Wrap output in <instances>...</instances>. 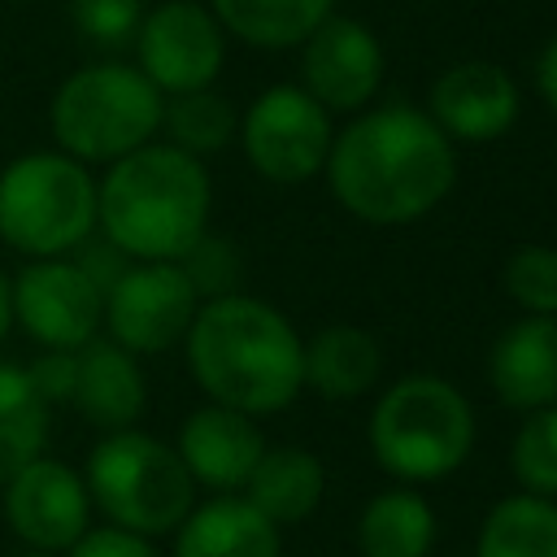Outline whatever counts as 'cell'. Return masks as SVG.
Segmentation results:
<instances>
[{"label": "cell", "mask_w": 557, "mask_h": 557, "mask_svg": "<svg viewBox=\"0 0 557 557\" xmlns=\"http://www.w3.org/2000/svg\"><path fill=\"white\" fill-rule=\"evenodd\" d=\"M322 170L339 209L370 226L418 222L457 183L453 139L413 104L361 109L331 135Z\"/></svg>", "instance_id": "6da1fadb"}, {"label": "cell", "mask_w": 557, "mask_h": 557, "mask_svg": "<svg viewBox=\"0 0 557 557\" xmlns=\"http://www.w3.org/2000/svg\"><path fill=\"white\" fill-rule=\"evenodd\" d=\"M187 370L196 387L248 418L287 409L305 387V339L270 300L226 292L200 300L187 335Z\"/></svg>", "instance_id": "7a4b0ae2"}, {"label": "cell", "mask_w": 557, "mask_h": 557, "mask_svg": "<svg viewBox=\"0 0 557 557\" xmlns=\"http://www.w3.org/2000/svg\"><path fill=\"white\" fill-rule=\"evenodd\" d=\"M205 161L174 144H144L96 178V231L126 261H183L209 231Z\"/></svg>", "instance_id": "3957f363"}, {"label": "cell", "mask_w": 557, "mask_h": 557, "mask_svg": "<svg viewBox=\"0 0 557 557\" xmlns=\"http://www.w3.org/2000/svg\"><path fill=\"white\" fill-rule=\"evenodd\" d=\"M366 440L392 479L435 483L470 457L474 409L448 379L405 374L374 400Z\"/></svg>", "instance_id": "277c9868"}, {"label": "cell", "mask_w": 557, "mask_h": 557, "mask_svg": "<svg viewBox=\"0 0 557 557\" xmlns=\"http://www.w3.org/2000/svg\"><path fill=\"white\" fill-rule=\"evenodd\" d=\"M165 96L126 61H96L61 78L48 104L52 139L83 165H109L161 131Z\"/></svg>", "instance_id": "5b68a950"}, {"label": "cell", "mask_w": 557, "mask_h": 557, "mask_svg": "<svg viewBox=\"0 0 557 557\" xmlns=\"http://www.w3.org/2000/svg\"><path fill=\"white\" fill-rule=\"evenodd\" d=\"M96 235V174L61 148H35L0 170V244L26 261L74 257Z\"/></svg>", "instance_id": "8992f818"}, {"label": "cell", "mask_w": 557, "mask_h": 557, "mask_svg": "<svg viewBox=\"0 0 557 557\" xmlns=\"http://www.w3.org/2000/svg\"><path fill=\"white\" fill-rule=\"evenodd\" d=\"M91 509L109 518V527L135 531V535H170L196 505V483L174 453V444L126 426L104 431L96 448L87 453L83 470Z\"/></svg>", "instance_id": "52a82bcc"}, {"label": "cell", "mask_w": 557, "mask_h": 557, "mask_svg": "<svg viewBox=\"0 0 557 557\" xmlns=\"http://www.w3.org/2000/svg\"><path fill=\"white\" fill-rule=\"evenodd\" d=\"M239 144L248 165L265 183H309L331 152V113L300 87V83H274L265 87L239 117Z\"/></svg>", "instance_id": "ba28073f"}, {"label": "cell", "mask_w": 557, "mask_h": 557, "mask_svg": "<svg viewBox=\"0 0 557 557\" xmlns=\"http://www.w3.org/2000/svg\"><path fill=\"white\" fill-rule=\"evenodd\" d=\"M200 296L178 261H126L104 287L100 331L135 357H157L183 344Z\"/></svg>", "instance_id": "9c48e42d"}, {"label": "cell", "mask_w": 557, "mask_h": 557, "mask_svg": "<svg viewBox=\"0 0 557 557\" xmlns=\"http://www.w3.org/2000/svg\"><path fill=\"white\" fill-rule=\"evenodd\" d=\"M13 322L39 348H83L100 335L104 322V287L74 257H39L26 261L9 278Z\"/></svg>", "instance_id": "30bf717a"}, {"label": "cell", "mask_w": 557, "mask_h": 557, "mask_svg": "<svg viewBox=\"0 0 557 557\" xmlns=\"http://www.w3.org/2000/svg\"><path fill=\"white\" fill-rule=\"evenodd\" d=\"M131 44L139 74L161 96L213 87L226 61V30L200 0H161L144 13Z\"/></svg>", "instance_id": "8fae6325"}, {"label": "cell", "mask_w": 557, "mask_h": 557, "mask_svg": "<svg viewBox=\"0 0 557 557\" xmlns=\"http://www.w3.org/2000/svg\"><path fill=\"white\" fill-rule=\"evenodd\" d=\"M0 509L9 531L26 548L44 553H65L91 527V496L83 474L48 453H39L13 479L0 483Z\"/></svg>", "instance_id": "7c38bea8"}, {"label": "cell", "mask_w": 557, "mask_h": 557, "mask_svg": "<svg viewBox=\"0 0 557 557\" xmlns=\"http://www.w3.org/2000/svg\"><path fill=\"white\" fill-rule=\"evenodd\" d=\"M383 83V44L357 22L331 13L300 44V87L326 113H361Z\"/></svg>", "instance_id": "4fadbf2b"}, {"label": "cell", "mask_w": 557, "mask_h": 557, "mask_svg": "<svg viewBox=\"0 0 557 557\" xmlns=\"http://www.w3.org/2000/svg\"><path fill=\"white\" fill-rule=\"evenodd\" d=\"M522 96L505 65L496 61H457L448 65L426 96L431 122L461 144H492L518 122Z\"/></svg>", "instance_id": "5bb4252c"}, {"label": "cell", "mask_w": 557, "mask_h": 557, "mask_svg": "<svg viewBox=\"0 0 557 557\" xmlns=\"http://www.w3.org/2000/svg\"><path fill=\"white\" fill-rule=\"evenodd\" d=\"M174 453L183 457L187 474L196 487L209 492H239L252 474V466L265 453V435L257 426V418L226 409V405H200L183 418Z\"/></svg>", "instance_id": "9a60e30c"}, {"label": "cell", "mask_w": 557, "mask_h": 557, "mask_svg": "<svg viewBox=\"0 0 557 557\" xmlns=\"http://www.w3.org/2000/svg\"><path fill=\"white\" fill-rule=\"evenodd\" d=\"M487 383L500 405L531 413L557 405V313H522L487 352Z\"/></svg>", "instance_id": "2e32d148"}, {"label": "cell", "mask_w": 557, "mask_h": 557, "mask_svg": "<svg viewBox=\"0 0 557 557\" xmlns=\"http://www.w3.org/2000/svg\"><path fill=\"white\" fill-rule=\"evenodd\" d=\"M70 405L83 413V422L100 431H126L139 422L148 405V383L139 370V357L113 344L109 335L87 339L74 348V392Z\"/></svg>", "instance_id": "e0dca14e"}, {"label": "cell", "mask_w": 557, "mask_h": 557, "mask_svg": "<svg viewBox=\"0 0 557 557\" xmlns=\"http://www.w3.org/2000/svg\"><path fill=\"white\" fill-rule=\"evenodd\" d=\"M174 557H283V544L257 505L218 492L174 527Z\"/></svg>", "instance_id": "ac0fdd59"}, {"label": "cell", "mask_w": 557, "mask_h": 557, "mask_svg": "<svg viewBox=\"0 0 557 557\" xmlns=\"http://www.w3.org/2000/svg\"><path fill=\"white\" fill-rule=\"evenodd\" d=\"M383 374V348L366 326H322L305 344V387L326 400H357Z\"/></svg>", "instance_id": "d6986e66"}, {"label": "cell", "mask_w": 557, "mask_h": 557, "mask_svg": "<svg viewBox=\"0 0 557 557\" xmlns=\"http://www.w3.org/2000/svg\"><path fill=\"white\" fill-rule=\"evenodd\" d=\"M322 492H326L322 461L305 448H292V444L265 448L261 461L252 466L248 483H244V500L257 505L274 527L305 522L322 505Z\"/></svg>", "instance_id": "ffe728a7"}, {"label": "cell", "mask_w": 557, "mask_h": 557, "mask_svg": "<svg viewBox=\"0 0 557 557\" xmlns=\"http://www.w3.org/2000/svg\"><path fill=\"white\" fill-rule=\"evenodd\" d=\"M435 544V513L413 487H387L366 500L357 518L361 557H426Z\"/></svg>", "instance_id": "44dd1931"}, {"label": "cell", "mask_w": 557, "mask_h": 557, "mask_svg": "<svg viewBox=\"0 0 557 557\" xmlns=\"http://www.w3.org/2000/svg\"><path fill=\"white\" fill-rule=\"evenodd\" d=\"M335 0H209L218 26L252 48H300Z\"/></svg>", "instance_id": "7402d4cb"}, {"label": "cell", "mask_w": 557, "mask_h": 557, "mask_svg": "<svg viewBox=\"0 0 557 557\" xmlns=\"http://www.w3.org/2000/svg\"><path fill=\"white\" fill-rule=\"evenodd\" d=\"M474 557H557V500L513 492L479 527Z\"/></svg>", "instance_id": "603a6c76"}, {"label": "cell", "mask_w": 557, "mask_h": 557, "mask_svg": "<svg viewBox=\"0 0 557 557\" xmlns=\"http://www.w3.org/2000/svg\"><path fill=\"white\" fill-rule=\"evenodd\" d=\"M48 413L52 405L35 392L26 366L0 361V483L44 453Z\"/></svg>", "instance_id": "cb8c5ba5"}, {"label": "cell", "mask_w": 557, "mask_h": 557, "mask_svg": "<svg viewBox=\"0 0 557 557\" xmlns=\"http://www.w3.org/2000/svg\"><path fill=\"white\" fill-rule=\"evenodd\" d=\"M161 131L170 135L165 144L191 152V157H209V152H222L235 131H239V113L235 104L213 91V87H200V91H178V96H165V109H161Z\"/></svg>", "instance_id": "d4e9b609"}, {"label": "cell", "mask_w": 557, "mask_h": 557, "mask_svg": "<svg viewBox=\"0 0 557 557\" xmlns=\"http://www.w3.org/2000/svg\"><path fill=\"white\" fill-rule=\"evenodd\" d=\"M509 470L531 496L557 500V405L531 409L509 444Z\"/></svg>", "instance_id": "484cf974"}, {"label": "cell", "mask_w": 557, "mask_h": 557, "mask_svg": "<svg viewBox=\"0 0 557 557\" xmlns=\"http://www.w3.org/2000/svg\"><path fill=\"white\" fill-rule=\"evenodd\" d=\"M505 292L527 313H557V248L527 244L505 261Z\"/></svg>", "instance_id": "4316f807"}, {"label": "cell", "mask_w": 557, "mask_h": 557, "mask_svg": "<svg viewBox=\"0 0 557 557\" xmlns=\"http://www.w3.org/2000/svg\"><path fill=\"white\" fill-rule=\"evenodd\" d=\"M144 0H70L74 30L96 48H122L144 22Z\"/></svg>", "instance_id": "83f0119b"}, {"label": "cell", "mask_w": 557, "mask_h": 557, "mask_svg": "<svg viewBox=\"0 0 557 557\" xmlns=\"http://www.w3.org/2000/svg\"><path fill=\"white\" fill-rule=\"evenodd\" d=\"M178 265H183V274L191 278V287H196V296H200V300L235 292L239 257H235L231 239H218V235H209V231H205V235L187 248V257H183Z\"/></svg>", "instance_id": "f1b7e54d"}, {"label": "cell", "mask_w": 557, "mask_h": 557, "mask_svg": "<svg viewBox=\"0 0 557 557\" xmlns=\"http://www.w3.org/2000/svg\"><path fill=\"white\" fill-rule=\"evenodd\" d=\"M61 557H161L148 535L122 531V527H87Z\"/></svg>", "instance_id": "f546056e"}, {"label": "cell", "mask_w": 557, "mask_h": 557, "mask_svg": "<svg viewBox=\"0 0 557 557\" xmlns=\"http://www.w3.org/2000/svg\"><path fill=\"white\" fill-rule=\"evenodd\" d=\"M26 374L48 405H70V392H74V352L70 348H44L26 366Z\"/></svg>", "instance_id": "4dcf8cb0"}, {"label": "cell", "mask_w": 557, "mask_h": 557, "mask_svg": "<svg viewBox=\"0 0 557 557\" xmlns=\"http://www.w3.org/2000/svg\"><path fill=\"white\" fill-rule=\"evenodd\" d=\"M535 87H540L544 104L557 113V35L544 44V52H540V61H535Z\"/></svg>", "instance_id": "1f68e13d"}, {"label": "cell", "mask_w": 557, "mask_h": 557, "mask_svg": "<svg viewBox=\"0 0 557 557\" xmlns=\"http://www.w3.org/2000/svg\"><path fill=\"white\" fill-rule=\"evenodd\" d=\"M9 331H13V296H9V274L0 270V344Z\"/></svg>", "instance_id": "d6a6232c"}, {"label": "cell", "mask_w": 557, "mask_h": 557, "mask_svg": "<svg viewBox=\"0 0 557 557\" xmlns=\"http://www.w3.org/2000/svg\"><path fill=\"white\" fill-rule=\"evenodd\" d=\"M9 557H61V553H44V548H26V544H22V548L9 553Z\"/></svg>", "instance_id": "836d02e7"}]
</instances>
